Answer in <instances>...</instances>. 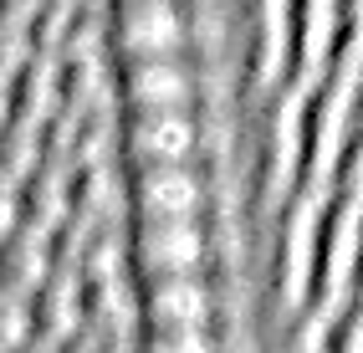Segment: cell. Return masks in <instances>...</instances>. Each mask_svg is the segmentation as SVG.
Returning <instances> with one entry per match:
<instances>
[{
	"mask_svg": "<svg viewBox=\"0 0 363 353\" xmlns=\"http://www.w3.org/2000/svg\"><path fill=\"white\" fill-rule=\"evenodd\" d=\"M318 205L323 195L297 190L286 195L266 225H272V241H266V287L281 318H297L312 308V262H318Z\"/></svg>",
	"mask_w": 363,
	"mask_h": 353,
	"instance_id": "1",
	"label": "cell"
},
{
	"mask_svg": "<svg viewBox=\"0 0 363 353\" xmlns=\"http://www.w3.org/2000/svg\"><path fill=\"white\" fill-rule=\"evenodd\" d=\"M353 262H358V164H348L318 205V262H312V308L353 302Z\"/></svg>",
	"mask_w": 363,
	"mask_h": 353,
	"instance_id": "2",
	"label": "cell"
},
{
	"mask_svg": "<svg viewBox=\"0 0 363 353\" xmlns=\"http://www.w3.org/2000/svg\"><path fill=\"white\" fill-rule=\"evenodd\" d=\"M123 241L133 276H179L215 267L220 230H215L210 210V215H174V220H123Z\"/></svg>",
	"mask_w": 363,
	"mask_h": 353,
	"instance_id": "3",
	"label": "cell"
},
{
	"mask_svg": "<svg viewBox=\"0 0 363 353\" xmlns=\"http://www.w3.org/2000/svg\"><path fill=\"white\" fill-rule=\"evenodd\" d=\"M118 164H210L205 108H154L118 118Z\"/></svg>",
	"mask_w": 363,
	"mask_h": 353,
	"instance_id": "4",
	"label": "cell"
},
{
	"mask_svg": "<svg viewBox=\"0 0 363 353\" xmlns=\"http://www.w3.org/2000/svg\"><path fill=\"white\" fill-rule=\"evenodd\" d=\"M103 31H108V57L133 62V57H195V11L189 0H123L103 6Z\"/></svg>",
	"mask_w": 363,
	"mask_h": 353,
	"instance_id": "5",
	"label": "cell"
},
{
	"mask_svg": "<svg viewBox=\"0 0 363 353\" xmlns=\"http://www.w3.org/2000/svg\"><path fill=\"white\" fill-rule=\"evenodd\" d=\"M215 190H220V179L210 164H133V169H123L128 220L210 215Z\"/></svg>",
	"mask_w": 363,
	"mask_h": 353,
	"instance_id": "6",
	"label": "cell"
},
{
	"mask_svg": "<svg viewBox=\"0 0 363 353\" xmlns=\"http://www.w3.org/2000/svg\"><path fill=\"white\" fill-rule=\"evenodd\" d=\"M113 103L123 113L154 108H205V62L200 57H133L113 67Z\"/></svg>",
	"mask_w": 363,
	"mask_h": 353,
	"instance_id": "7",
	"label": "cell"
},
{
	"mask_svg": "<svg viewBox=\"0 0 363 353\" xmlns=\"http://www.w3.org/2000/svg\"><path fill=\"white\" fill-rule=\"evenodd\" d=\"M138 281V327H215L225 318V287L215 271L179 276H133Z\"/></svg>",
	"mask_w": 363,
	"mask_h": 353,
	"instance_id": "8",
	"label": "cell"
},
{
	"mask_svg": "<svg viewBox=\"0 0 363 353\" xmlns=\"http://www.w3.org/2000/svg\"><path fill=\"white\" fill-rule=\"evenodd\" d=\"M246 82L251 98L292 82V0H246Z\"/></svg>",
	"mask_w": 363,
	"mask_h": 353,
	"instance_id": "9",
	"label": "cell"
},
{
	"mask_svg": "<svg viewBox=\"0 0 363 353\" xmlns=\"http://www.w3.org/2000/svg\"><path fill=\"white\" fill-rule=\"evenodd\" d=\"M133 353H230L225 327H138Z\"/></svg>",
	"mask_w": 363,
	"mask_h": 353,
	"instance_id": "10",
	"label": "cell"
},
{
	"mask_svg": "<svg viewBox=\"0 0 363 353\" xmlns=\"http://www.w3.org/2000/svg\"><path fill=\"white\" fill-rule=\"evenodd\" d=\"M36 338V302L31 292L0 287V353H21Z\"/></svg>",
	"mask_w": 363,
	"mask_h": 353,
	"instance_id": "11",
	"label": "cell"
},
{
	"mask_svg": "<svg viewBox=\"0 0 363 353\" xmlns=\"http://www.w3.org/2000/svg\"><path fill=\"white\" fill-rule=\"evenodd\" d=\"M323 353H363V327H358V308H328V327H323Z\"/></svg>",
	"mask_w": 363,
	"mask_h": 353,
	"instance_id": "12",
	"label": "cell"
},
{
	"mask_svg": "<svg viewBox=\"0 0 363 353\" xmlns=\"http://www.w3.org/2000/svg\"><path fill=\"white\" fill-rule=\"evenodd\" d=\"M103 6H123V0H103Z\"/></svg>",
	"mask_w": 363,
	"mask_h": 353,
	"instance_id": "13",
	"label": "cell"
}]
</instances>
